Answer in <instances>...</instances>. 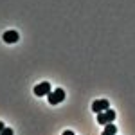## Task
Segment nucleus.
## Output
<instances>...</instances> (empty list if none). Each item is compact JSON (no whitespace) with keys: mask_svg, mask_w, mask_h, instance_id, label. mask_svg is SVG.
Returning a JSON list of instances; mask_svg holds the SVG:
<instances>
[{"mask_svg":"<svg viewBox=\"0 0 135 135\" xmlns=\"http://www.w3.org/2000/svg\"><path fill=\"white\" fill-rule=\"evenodd\" d=\"M114 119H115V112L114 110H104V112H101V114H97V123L99 124H110V123H114Z\"/></svg>","mask_w":135,"mask_h":135,"instance_id":"f257e3e1","label":"nucleus"},{"mask_svg":"<svg viewBox=\"0 0 135 135\" xmlns=\"http://www.w3.org/2000/svg\"><path fill=\"white\" fill-rule=\"evenodd\" d=\"M47 99H49V103H51V104L61 103L63 99H65V90H63V88H56V90H52V92L47 94Z\"/></svg>","mask_w":135,"mask_h":135,"instance_id":"f03ea898","label":"nucleus"},{"mask_svg":"<svg viewBox=\"0 0 135 135\" xmlns=\"http://www.w3.org/2000/svg\"><path fill=\"white\" fill-rule=\"evenodd\" d=\"M49 92H52V90H51V83H49V81H42L40 85L34 86V95H38V97H43V95H47Z\"/></svg>","mask_w":135,"mask_h":135,"instance_id":"7ed1b4c3","label":"nucleus"},{"mask_svg":"<svg viewBox=\"0 0 135 135\" xmlns=\"http://www.w3.org/2000/svg\"><path fill=\"white\" fill-rule=\"evenodd\" d=\"M108 108H110V103L106 99H97V101L92 103V112H95V114H101V112L108 110Z\"/></svg>","mask_w":135,"mask_h":135,"instance_id":"20e7f679","label":"nucleus"},{"mask_svg":"<svg viewBox=\"0 0 135 135\" xmlns=\"http://www.w3.org/2000/svg\"><path fill=\"white\" fill-rule=\"evenodd\" d=\"M2 38H4V42H6V43H16L18 40H20V34L15 31V29H9V31L4 32Z\"/></svg>","mask_w":135,"mask_h":135,"instance_id":"39448f33","label":"nucleus"},{"mask_svg":"<svg viewBox=\"0 0 135 135\" xmlns=\"http://www.w3.org/2000/svg\"><path fill=\"white\" fill-rule=\"evenodd\" d=\"M115 133H117V128L110 123V124H104V130L101 135H115Z\"/></svg>","mask_w":135,"mask_h":135,"instance_id":"423d86ee","label":"nucleus"},{"mask_svg":"<svg viewBox=\"0 0 135 135\" xmlns=\"http://www.w3.org/2000/svg\"><path fill=\"white\" fill-rule=\"evenodd\" d=\"M0 135H13V130H11V128H4V130L0 132Z\"/></svg>","mask_w":135,"mask_h":135,"instance_id":"0eeeda50","label":"nucleus"},{"mask_svg":"<svg viewBox=\"0 0 135 135\" xmlns=\"http://www.w3.org/2000/svg\"><path fill=\"white\" fill-rule=\"evenodd\" d=\"M63 135H74V132H70V130H67V132H63Z\"/></svg>","mask_w":135,"mask_h":135,"instance_id":"6e6552de","label":"nucleus"},{"mask_svg":"<svg viewBox=\"0 0 135 135\" xmlns=\"http://www.w3.org/2000/svg\"><path fill=\"white\" fill-rule=\"evenodd\" d=\"M4 128H6V126H4V123H2V121H0V132H2V130H4Z\"/></svg>","mask_w":135,"mask_h":135,"instance_id":"1a4fd4ad","label":"nucleus"}]
</instances>
